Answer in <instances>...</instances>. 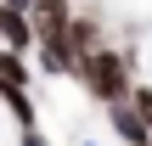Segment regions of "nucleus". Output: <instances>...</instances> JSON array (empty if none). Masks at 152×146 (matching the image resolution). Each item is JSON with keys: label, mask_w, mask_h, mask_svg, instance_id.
Wrapping results in <instances>:
<instances>
[{"label": "nucleus", "mask_w": 152, "mask_h": 146, "mask_svg": "<svg viewBox=\"0 0 152 146\" xmlns=\"http://www.w3.org/2000/svg\"><path fill=\"white\" fill-rule=\"evenodd\" d=\"M0 79H11V84H28V79H34V73H28V62H23V51L0 45Z\"/></svg>", "instance_id": "6"}, {"label": "nucleus", "mask_w": 152, "mask_h": 146, "mask_svg": "<svg viewBox=\"0 0 152 146\" xmlns=\"http://www.w3.org/2000/svg\"><path fill=\"white\" fill-rule=\"evenodd\" d=\"M85 146H90V141H85Z\"/></svg>", "instance_id": "10"}, {"label": "nucleus", "mask_w": 152, "mask_h": 146, "mask_svg": "<svg viewBox=\"0 0 152 146\" xmlns=\"http://www.w3.org/2000/svg\"><path fill=\"white\" fill-rule=\"evenodd\" d=\"M28 23H34L39 45H73V6L68 0H34Z\"/></svg>", "instance_id": "2"}, {"label": "nucleus", "mask_w": 152, "mask_h": 146, "mask_svg": "<svg viewBox=\"0 0 152 146\" xmlns=\"http://www.w3.org/2000/svg\"><path fill=\"white\" fill-rule=\"evenodd\" d=\"M130 101H135V113L152 124V84H135V90H130Z\"/></svg>", "instance_id": "7"}, {"label": "nucleus", "mask_w": 152, "mask_h": 146, "mask_svg": "<svg viewBox=\"0 0 152 146\" xmlns=\"http://www.w3.org/2000/svg\"><path fill=\"white\" fill-rule=\"evenodd\" d=\"M0 6H17V11H28V6H34V0H0Z\"/></svg>", "instance_id": "9"}, {"label": "nucleus", "mask_w": 152, "mask_h": 146, "mask_svg": "<svg viewBox=\"0 0 152 146\" xmlns=\"http://www.w3.org/2000/svg\"><path fill=\"white\" fill-rule=\"evenodd\" d=\"M0 45H11V51H34V45H39V34H34V23H28V11L0 6Z\"/></svg>", "instance_id": "4"}, {"label": "nucleus", "mask_w": 152, "mask_h": 146, "mask_svg": "<svg viewBox=\"0 0 152 146\" xmlns=\"http://www.w3.org/2000/svg\"><path fill=\"white\" fill-rule=\"evenodd\" d=\"M102 45V28H96V17H73V51L79 56H90Z\"/></svg>", "instance_id": "5"}, {"label": "nucleus", "mask_w": 152, "mask_h": 146, "mask_svg": "<svg viewBox=\"0 0 152 146\" xmlns=\"http://www.w3.org/2000/svg\"><path fill=\"white\" fill-rule=\"evenodd\" d=\"M107 124L124 146H152V124L135 113V101H107Z\"/></svg>", "instance_id": "3"}, {"label": "nucleus", "mask_w": 152, "mask_h": 146, "mask_svg": "<svg viewBox=\"0 0 152 146\" xmlns=\"http://www.w3.org/2000/svg\"><path fill=\"white\" fill-rule=\"evenodd\" d=\"M79 79H85V90L107 107V101H130V56L124 51H113V45H96L90 56H79Z\"/></svg>", "instance_id": "1"}, {"label": "nucleus", "mask_w": 152, "mask_h": 146, "mask_svg": "<svg viewBox=\"0 0 152 146\" xmlns=\"http://www.w3.org/2000/svg\"><path fill=\"white\" fill-rule=\"evenodd\" d=\"M17 146H51V141H45V135H39V129L28 124V129H17Z\"/></svg>", "instance_id": "8"}]
</instances>
